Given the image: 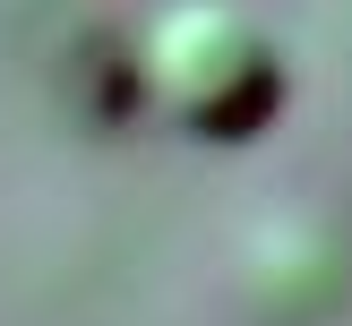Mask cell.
I'll use <instances>...</instances> for the list:
<instances>
[{"instance_id": "obj_1", "label": "cell", "mask_w": 352, "mask_h": 326, "mask_svg": "<svg viewBox=\"0 0 352 326\" xmlns=\"http://www.w3.org/2000/svg\"><path fill=\"white\" fill-rule=\"evenodd\" d=\"M146 95L172 129L189 137H258L275 112H284V43L258 26L232 0H172L146 26Z\"/></svg>"}]
</instances>
